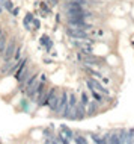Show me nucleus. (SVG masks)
Here are the masks:
<instances>
[{
	"mask_svg": "<svg viewBox=\"0 0 134 144\" xmlns=\"http://www.w3.org/2000/svg\"><path fill=\"white\" fill-rule=\"evenodd\" d=\"M21 109H23V111H29V102H27L26 99L21 100Z\"/></svg>",
	"mask_w": 134,
	"mask_h": 144,
	"instance_id": "obj_21",
	"label": "nucleus"
},
{
	"mask_svg": "<svg viewBox=\"0 0 134 144\" xmlns=\"http://www.w3.org/2000/svg\"><path fill=\"white\" fill-rule=\"evenodd\" d=\"M11 14H12L14 17H17L18 14H20V8H14L12 11H11Z\"/></svg>",
	"mask_w": 134,
	"mask_h": 144,
	"instance_id": "obj_23",
	"label": "nucleus"
},
{
	"mask_svg": "<svg viewBox=\"0 0 134 144\" xmlns=\"http://www.w3.org/2000/svg\"><path fill=\"white\" fill-rule=\"evenodd\" d=\"M33 26H35L33 29H36V30L41 27V23H39V20H33Z\"/></svg>",
	"mask_w": 134,
	"mask_h": 144,
	"instance_id": "obj_24",
	"label": "nucleus"
},
{
	"mask_svg": "<svg viewBox=\"0 0 134 144\" xmlns=\"http://www.w3.org/2000/svg\"><path fill=\"white\" fill-rule=\"evenodd\" d=\"M0 35H2V27H0Z\"/></svg>",
	"mask_w": 134,
	"mask_h": 144,
	"instance_id": "obj_28",
	"label": "nucleus"
},
{
	"mask_svg": "<svg viewBox=\"0 0 134 144\" xmlns=\"http://www.w3.org/2000/svg\"><path fill=\"white\" fill-rule=\"evenodd\" d=\"M17 40L15 38H11L8 41V44H6V49H5V52H3V61H8V59H12L14 58V55H15V50H17Z\"/></svg>",
	"mask_w": 134,
	"mask_h": 144,
	"instance_id": "obj_3",
	"label": "nucleus"
},
{
	"mask_svg": "<svg viewBox=\"0 0 134 144\" xmlns=\"http://www.w3.org/2000/svg\"><path fill=\"white\" fill-rule=\"evenodd\" d=\"M68 91L66 90H62V93L59 94V100H57V106H56V112L62 117L63 112H65V109L68 106Z\"/></svg>",
	"mask_w": 134,
	"mask_h": 144,
	"instance_id": "obj_2",
	"label": "nucleus"
},
{
	"mask_svg": "<svg viewBox=\"0 0 134 144\" xmlns=\"http://www.w3.org/2000/svg\"><path fill=\"white\" fill-rule=\"evenodd\" d=\"M0 14H2V6H0Z\"/></svg>",
	"mask_w": 134,
	"mask_h": 144,
	"instance_id": "obj_29",
	"label": "nucleus"
},
{
	"mask_svg": "<svg viewBox=\"0 0 134 144\" xmlns=\"http://www.w3.org/2000/svg\"><path fill=\"white\" fill-rule=\"evenodd\" d=\"M86 85L89 87L90 90H97V91H99V93H103L104 96H107L108 94L107 88H104L103 83H99L98 81H95V79H92V77H88V79H86Z\"/></svg>",
	"mask_w": 134,
	"mask_h": 144,
	"instance_id": "obj_6",
	"label": "nucleus"
},
{
	"mask_svg": "<svg viewBox=\"0 0 134 144\" xmlns=\"http://www.w3.org/2000/svg\"><path fill=\"white\" fill-rule=\"evenodd\" d=\"M80 102L83 103V105H88V102H89V96H88L86 93H83V94H81V99H80Z\"/></svg>",
	"mask_w": 134,
	"mask_h": 144,
	"instance_id": "obj_20",
	"label": "nucleus"
},
{
	"mask_svg": "<svg viewBox=\"0 0 134 144\" xmlns=\"http://www.w3.org/2000/svg\"><path fill=\"white\" fill-rule=\"evenodd\" d=\"M92 96H93V99L97 100L98 103H101V102H103V96H104V94H103V93H99V91H97V90H92Z\"/></svg>",
	"mask_w": 134,
	"mask_h": 144,
	"instance_id": "obj_16",
	"label": "nucleus"
},
{
	"mask_svg": "<svg viewBox=\"0 0 134 144\" xmlns=\"http://www.w3.org/2000/svg\"><path fill=\"white\" fill-rule=\"evenodd\" d=\"M59 90L57 88H50V93H48V97H47V106L51 109V111H56V106H57V100H59Z\"/></svg>",
	"mask_w": 134,
	"mask_h": 144,
	"instance_id": "obj_5",
	"label": "nucleus"
},
{
	"mask_svg": "<svg viewBox=\"0 0 134 144\" xmlns=\"http://www.w3.org/2000/svg\"><path fill=\"white\" fill-rule=\"evenodd\" d=\"M56 5H57V0H48V6H50V8H53Z\"/></svg>",
	"mask_w": 134,
	"mask_h": 144,
	"instance_id": "obj_25",
	"label": "nucleus"
},
{
	"mask_svg": "<svg viewBox=\"0 0 134 144\" xmlns=\"http://www.w3.org/2000/svg\"><path fill=\"white\" fill-rule=\"evenodd\" d=\"M21 52H23V47H21V45H18L17 50H15V55H14V59H15V61L21 59Z\"/></svg>",
	"mask_w": 134,
	"mask_h": 144,
	"instance_id": "obj_18",
	"label": "nucleus"
},
{
	"mask_svg": "<svg viewBox=\"0 0 134 144\" xmlns=\"http://www.w3.org/2000/svg\"><path fill=\"white\" fill-rule=\"evenodd\" d=\"M39 81H41V82H45V81H47L45 74H39Z\"/></svg>",
	"mask_w": 134,
	"mask_h": 144,
	"instance_id": "obj_26",
	"label": "nucleus"
},
{
	"mask_svg": "<svg viewBox=\"0 0 134 144\" xmlns=\"http://www.w3.org/2000/svg\"><path fill=\"white\" fill-rule=\"evenodd\" d=\"M117 136H119L121 144L127 143V141H128V129H121V130H117Z\"/></svg>",
	"mask_w": 134,
	"mask_h": 144,
	"instance_id": "obj_13",
	"label": "nucleus"
},
{
	"mask_svg": "<svg viewBox=\"0 0 134 144\" xmlns=\"http://www.w3.org/2000/svg\"><path fill=\"white\" fill-rule=\"evenodd\" d=\"M66 34L74 38V40H88L89 36H88V32L84 30V29H81V27H72L69 26L66 29Z\"/></svg>",
	"mask_w": 134,
	"mask_h": 144,
	"instance_id": "obj_4",
	"label": "nucleus"
},
{
	"mask_svg": "<svg viewBox=\"0 0 134 144\" xmlns=\"http://www.w3.org/2000/svg\"><path fill=\"white\" fill-rule=\"evenodd\" d=\"M127 143H134V129H128V141Z\"/></svg>",
	"mask_w": 134,
	"mask_h": 144,
	"instance_id": "obj_19",
	"label": "nucleus"
},
{
	"mask_svg": "<svg viewBox=\"0 0 134 144\" xmlns=\"http://www.w3.org/2000/svg\"><path fill=\"white\" fill-rule=\"evenodd\" d=\"M65 2H80L83 5H86V0H65Z\"/></svg>",
	"mask_w": 134,
	"mask_h": 144,
	"instance_id": "obj_27",
	"label": "nucleus"
},
{
	"mask_svg": "<svg viewBox=\"0 0 134 144\" xmlns=\"http://www.w3.org/2000/svg\"><path fill=\"white\" fill-rule=\"evenodd\" d=\"M6 44H8V38L2 32V35H0V56H3V52H5V49H6Z\"/></svg>",
	"mask_w": 134,
	"mask_h": 144,
	"instance_id": "obj_12",
	"label": "nucleus"
},
{
	"mask_svg": "<svg viewBox=\"0 0 134 144\" xmlns=\"http://www.w3.org/2000/svg\"><path fill=\"white\" fill-rule=\"evenodd\" d=\"M39 43H41L42 45H45V50H47V52H50V49L53 47V41H50V38H48L47 35H42V36H41Z\"/></svg>",
	"mask_w": 134,
	"mask_h": 144,
	"instance_id": "obj_11",
	"label": "nucleus"
},
{
	"mask_svg": "<svg viewBox=\"0 0 134 144\" xmlns=\"http://www.w3.org/2000/svg\"><path fill=\"white\" fill-rule=\"evenodd\" d=\"M48 93H50V88H48L47 82H41L39 88H38V96H36V105L38 106H47Z\"/></svg>",
	"mask_w": 134,
	"mask_h": 144,
	"instance_id": "obj_1",
	"label": "nucleus"
},
{
	"mask_svg": "<svg viewBox=\"0 0 134 144\" xmlns=\"http://www.w3.org/2000/svg\"><path fill=\"white\" fill-rule=\"evenodd\" d=\"M83 118H86V105L78 102L75 105V120H83Z\"/></svg>",
	"mask_w": 134,
	"mask_h": 144,
	"instance_id": "obj_8",
	"label": "nucleus"
},
{
	"mask_svg": "<svg viewBox=\"0 0 134 144\" xmlns=\"http://www.w3.org/2000/svg\"><path fill=\"white\" fill-rule=\"evenodd\" d=\"M83 68H84V71H88L89 73V74H92V76H95V77H103V74H101V73L98 71V70H93V68H92V67H90V65H83Z\"/></svg>",
	"mask_w": 134,
	"mask_h": 144,
	"instance_id": "obj_14",
	"label": "nucleus"
},
{
	"mask_svg": "<svg viewBox=\"0 0 134 144\" xmlns=\"http://www.w3.org/2000/svg\"><path fill=\"white\" fill-rule=\"evenodd\" d=\"M0 5H2L3 8H6L9 12L14 9V2H12V0H0Z\"/></svg>",
	"mask_w": 134,
	"mask_h": 144,
	"instance_id": "obj_15",
	"label": "nucleus"
},
{
	"mask_svg": "<svg viewBox=\"0 0 134 144\" xmlns=\"http://www.w3.org/2000/svg\"><path fill=\"white\" fill-rule=\"evenodd\" d=\"M74 141L78 144H86V138L83 135H74Z\"/></svg>",
	"mask_w": 134,
	"mask_h": 144,
	"instance_id": "obj_17",
	"label": "nucleus"
},
{
	"mask_svg": "<svg viewBox=\"0 0 134 144\" xmlns=\"http://www.w3.org/2000/svg\"><path fill=\"white\" fill-rule=\"evenodd\" d=\"M92 140H93L95 143H103V138H99L98 135H92Z\"/></svg>",
	"mask_w": 134,
	"mask_h": 144,
	"instance_id": "obj_22",
	"label": "nucleus"
},
{
	"mask_svg": "<svg viewBox=\"0 0 134 144\" xmlns=\"http://www.w3.org/2000/svg\"><path fill=\"white\" fill-rule=\"evenodd\" d=\"M60 132H62V135L68 140V141H71V140H74V132H72L69 127L66 126H60Z\"/></svg>",
	"mask_w": 134,
	"mask_h": 144,
	"instance_id": "obj_10",
	"label": "nucleus"
},
{
	"mask_svg": "<svg viewBox=\"0 0 134 144\" xmlns=\"http://www.w3.org/2000/svg\"><path fill=\"white\" fill-rule=\"evenodd\" d=\"M81 56V55H80ZM83 58V61H84V64H88V65H97V67H103L104 65V61L103 59H99V58H97V56H92L90 53H86L81 56Z\"/></svg>",
	"mask_w": 134,
	"mask_h": 144,
	"instance_id": "obj_7",
	"label": "nucleus"
},
{
	"mask_svg": "<svg viewBox=\"0 0 134 144\" xmlns=\"http://www.w3.org/2000/svg\"><path fill=\"white\" fill-rule=\"evenodd\" d=\"M86 115H89V117H92V115H95L97 112H98V102L95 100V102H88V105H86Z\"/></svg>",
	"mask_w": 134,
	"mask_h": 144,
	"instance_id": "obj_9",
	"label": "nucleus"
}]
</instances>
